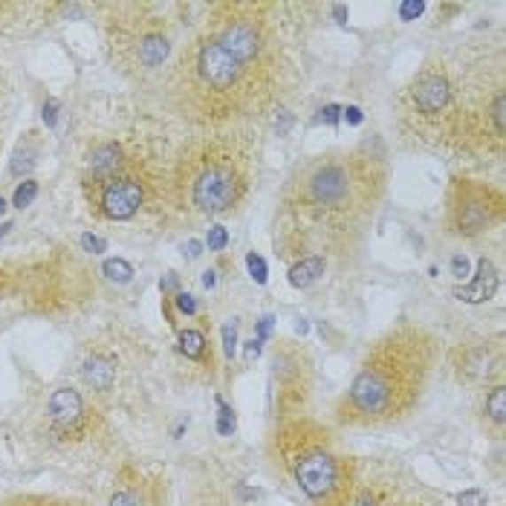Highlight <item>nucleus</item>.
Masks as SVG:
<instances>
[{"label": "nucleus", "instance_id": "nucleus-35", "mask_svg": "<svg viewBox=\"0 0 506 506\" xmlns=\"http://www.w3.org/2000/svg\"><path fill=\"white\" fill-rule=\"evenodd\" d=\"M322 113H324L327 122H336V119H339V107H327V110H322Z\"/></svg>", "mask_w": 506, "mask_h": 506}, {"label": "nucleus", "instance_id": "nucleus-4", "mask_svg": "<svg viewBox=\"0 0 506 506\" xmlns=\"http://www.w3.org/2000/svg\"><path fill=\"white\" fill-rule=\"evenodd\" d=\"M174 153L165 136L139 125L93 142L82 165V191L90 214L107 223L177 214L171 194Z\"/></svg>", "mask_w": 506, "mask_h": 506}, {"label": "nucleus", "instance_id": "nucleus-3", "mask_svg": "<svg viewBox=\"0 0 506 506\" xmlns=\"http://www.w3.org/2000/svg\"><path fill=\"white\" fill-rule=\"evenodd\" d=\"M402 136L455 157H501L506 136V87L501 61L478 67L432 55L400 96Z\"/></svg>", "mask_w": 506, "mask_h": 506}, {"label": "nucleus", "instance_id": "nucleus-19", "mask_svg": "<svg viewBox=\"0 0 506 506\" xmlns=\"http://www.w3.org/2000/svg\"><path fill=\"white\" fill-rule=\"evenodd\" d=\"M324 269H327V258H318V255L301 258V261H295L290 267V284L295 290H307V287H313L318 278H322Z\"/></svg>", "mask_w": 506, "mask_h": 506}, {"label": "nucleus", "instance_id": "nucleus-18", "mask_svg": "<svg viewBox=\"0 0 506 506\" xmlns=\"http://www.w3.org/2000/svg\"><path fill=\"white\" fill-rule=\"evenodd\" d=\"M478 278L469 284V287H463V290H457L455 295L460 301H469V304H480V301H489L492 295H494V290H498V272H494V267H492V261H487V258H480L478 261Z\"/></svg>", "mask_w": 506, "mask_h": 506}, {"label": "nucleus", "instance_id": "nucleus-10", "mask_svg": "<svg viewBox=\"0 0 506 506\" xmlns=\"http://www.w3.org/2000/svg\"><path fill=\"white\" fill-rule=\"evenodd\" d=\"M315 393L313 354L295 339H278L269 354V402L275 420H292L310 411Z\"/></svg>", "mask_w": 506, "mask_h": 506}, {"label": "nucleus", "instance_id": "nucleus-11", "mask_svg": "<svg viewBox=\"0 0 506 506\" xmlns=\"http://www.w3.org/2000/svg\"><path fill=\"white\" fill-rule=\"evenodd\" d=\"M503 191L489 183L455 177L446 194V229L455 237H478L503 220Z\"/></svg>", "mask_w": 506, "mask_h": 506}, {"label": "nucleus", "instance_id": "nucleus-6", "mask_svg": "<svg viewBox=\"0 0 506 506\" xmlns=\"http://www.w3.org/2000/svg\"><path fill=\"white\" fill-rule=\"evenodd\" d=\"M258 165L261 139L252 125L200 130L174 153V212L191 220L232 214L255 185Z\"/></svg>", "mask_w": 506, "mask_h": 506}, {"label": "nucleus", "instance_id": "nucleus-39", "mask_svg": "<svg viewBox=\"0 0 506 506\" xmlns=\"http://www.w3.org/2000/svg\"><path fill=\"white\" fill-rule=\"evenodd\" d=\"M200 506H229V503H226V501H220V498H206Z\"/></svg>", "mask_w": 506, "mask_h": 506}, {"label": "nucleus", "instance_id": "nucleus-33", "mask_svg": "<svg viewBox=\"0 0 506 506\" xmlns=\"http://www.w3.org/2000/svg\"><path fill=\"white\" fill-rule=\"evenodd\" d=\"M345 119H347L350 125H359V122H362V113H359V107H347V110H345Z\"/></svg>", "mask_w": 506, "mask_h": 506}, {"label": "nucleus", "instance_id": "nucleus-38", "mask_svg": "<svg viewBox=\"0 0 506 506\" xmlns=\"http://www.w3.org/2000/svg\"><path fill=\"white\" fill-rule=\"evenodd\" d=\"M333 15L339 18V24H345V18H347V9H345V6H336V9H333Z\"/></svg>", "mask_w": 506, "mask_h": 506}, {"label": "nucleus", "instance_id": "nucleus-34", "mask_svg": "<svg viewBox=\"0 0 506 506\" xmlns=\"http://www.w3.org/2000/svg\"><path fill=\"white\" fill-rule=\"evenodd\" d=\"M43 122H47V125H55V102L43 105Z\"/></svg>", "mask_w": 506, "mask_h": 506}, {"label": "nucleus", "instance_id": "nucleus-36", "mask_svg": "<svg viewBox=\"0 0 506 506\" xmlns=\"http://www.w3.org/2000/svg\"><path fill=\"white\" fill-rule=\"evenodd\" d=\"M200 249H203L200 240H191V244H189V255H191V258H197V255H200Z\"/></svg>", "mask_w": 506, "mask_h": 506}, {"label": "nucleus", "instance_id": "nucleus-22", "mask_svg": "<svg viewBox=\"0 0 506 506\" xmlns=\"http://www.w3.org/2000/svg\"><path fill=\"white\" fill-rule=\"evenodd\" d=\"M102 272L107 275L110 281H119V284H128L130 281V275H134V269H130V263H125L122 258H110V261H105V267H102Z\"/></svg>", "mask_w": 506, "mask_h": 506}, {"label": "nucleus", "instance_id": "nucleus-1", "mask_svg": "<svg viewBox=\"0 0 506 506\" xmlns=\"http://www.w3.org/2000/svg\"><path fill=\"white\" fill-rule=\"evenodd\" d=\"M284 6L263 0L212 4L168 75L174 110L197 130L255 125L292 82Z\"/></svg>", "mask_w": 506, "mask_h": 506}, {"label": "nucleus", "instance_id": "nucleus-9", "mask_svg": "<svg viewBox=\"0 0 506 506\" xmlns=\"http://www.w3.org/2000/svg\"><path fill=\"white\" fill-rule=\"evenodd\" d=\"M93 281L73 255L52 252L29 263H0V299L24 295L35 313L55 315L93 299Z\"/></svg>", "mask_w": 506, "mask_h": 506}, {"label": "nucleus", "instance_id": "nucleus-12", "mask_svg": "<svg viewBox=\"0 0 506 506\" xmlns=\"http://www.w3.org/2000/svg\"><path fill=\"white\" fill-rule=\"evenodd\" d=\"M350 506H432L423 489L385 463H359Z\"/></svg>", "mask_w": 506, "mask_h": 506}, {"label": "nucleus", "instance_id": "nucleus-30", "mask_svg": "<svg viewBox=\"0 0 506 506\" xmlns=\"http://www.w3.org/2000/svg\"><path fill=\"white\" fill-rule=\"evenodd\" d=\"M235 342H237L235 327H232V324H226V327H223V347H226V356H229V359L235 356Z\"/></svg>", "mask_w": 506, "mask_h": 506}, {"label": "nucleus", "instance_id": "nucleus-16", "mask_svg": "<svg viewBox=\"0 0 506 506\" xmlns=\"http://www.w3.org/2000/svg\"><path fill=\"white\" fill-rule=\"evenodd\" d=\"M107 506H165V480L125 466L116 475Z\"/></svg>", "mask_w": 506, "mask_h": 506}, {"label": "nucleus", "instance_id": "nucleus-37", "mask_svg": "<svg viewBox=\"0 0 506 506\" xmlns=\"http://www.w3.org/2000/svg\"><path fill=\"white\" fill-rule=\"evenodd\" d=\"M214 269L212 272H203V284H206V287H214V284H217V278H214Z\"/></svg>", "mask_w": 506, "mask_h": 506}, {"label": "nucleus", "instance_id": "nucleus-7", "mask_svg": "<svg viewBox=\"0 0 506 506\" xmlns=\"http://www.w3.org/2000/svg\"><path fill=\"white\" fill-rule=\"evenodd\" d=\"M267 455L313 506H350L359 460L347 455L342 440L310 414L275 420Z\"/></svg>", "mask_w": 506, "mask_h": 506}, {"label": "nucleus", "instance_id": "nucleus-32", "mask_svg": "<svg viewBox=\"0 0 506 506\" xmlns=\"http://www.w3.org/2000/svg\"><path fill=\"white\" fill-rule=\"evenodd\" d=\"M452 269H455V275L457 278H469V261H466V255H455V261H452Z\"/></svg>", "mask_w": 506, "mask_h": 506}, {"label": "nucleus", "instance_id": "nucleus-21", "mask_svg": "<svg viewBox=\"0 0 506 506\" xmlns=\"http://www.w3.org/2000/svg\"><path fill=\"white\" fill-rule=\"evenodd\" d=\"M0 506H87L84 501L61 498V494H12Z\"/></svg>", "mask_w": 506, "mask_h": 506}, {"label": "nucleus", "instance_id": "nucleus-24", "mask_svg": "<svg viewBox=\"0 0 506 506\" xmlns=\"http://www.w3.org/2000/svg\"><path fill=\"white\" fill-rule=\"evenodd\" d=\"M206 244H208V249H212V252H223L229 246V232H226L223 226H212V229H208V240H206Z\"/></svg>", "mask_w": 506, "mask_h": 506}, {"label": "nucleus", "instance_id": "nucleus-28", "mask_svg": "<svg viewBox=\"0 0 506 506\" xmlns=\"http://www.w3.org/2000/svg\"><path fill=\"white\" fill-rule=\"evenodd\" d=\"M177 307H180V313H185V315H194L197 313V301H194V295H189V292H180L177 295Z\"/></svg>", "mask_w": 506, "mask_h": 506}, {"label": "nucleus", "instance_id": "nucleus-17", "mask_svg": "<svg viewBox=\"0 0 506 506\" xmlns=\"http://www.w3.org/2000/svg\"><path fill=\"white\" fill-rule=\"evenodd\" d=\"M82 382L87 391H93L96 397H110L116 391L119 382V368H116V356L105 347H90V354L82 362Z\"/></svg>", "mask_w": 506, "mask_h": 506}, {"label": "nucleus", "instance_id": "nucleus-40", "mask_svg": "<svg viewBox=\"0 0 506 506\" xmlns=\"http://www.w3.org/2000/svg\"><path fill=\"white\" fill-rule=\"evenodd\" d=\"M4 208H6V203H4V197H0V214H4Z\"/></svg>", "mask_w": 506, "mask_h": 506}, {"label": "nucleus", "instance_id": "nucleus-25", "mask_svg": "<svg viewBox=\"0 0 506 506\" xmlns=\"http://www.w3.org/2000/svg\"><path fill=\"white\" fill-rule=\"evenodd\" d=\"M246 263H249L252 278H255L258 284L267 281V263H263V258H261V255H255V252H252V255L246 258Z\"/></svg>", "mask_w": 506, "mask_h": 506}, {"label": "nucleus", "instance_id": "nucleus-27", "mask_svg": "<svg viewBox=\"0 0 506 506\" xmlns=\"http://www.w3.org/2000/svg\"><path fill=\"white\" fill-rule=\"evenodd\" d=\"M423 9H425V4H414V0H411V4H402L400 6V18L402 20H414V18L423 15Z\"/></svg>", "mask_w": 506, "mask_h": 506}, {"label": "nucleus", "instance_id": "nucleus-5", "mask_svg": "<svg viewBox=\"0 0 506 506\" xmlns=\"http://www.w3.org/2000/svg\"><path fill=\"white\" fill-rule=\"evenodd\" d=\"M440 356L437 336L423 324L388 330L365 359L356 379L336 402L333 420L345 428H379L405 420L423 400Z\"/></svg>", "mask_w": 506, "mask_h": 506}, {"label": "nucleus", "instance_id": "nucleus-14", "mask_svg": "<svg viewBox=\"0 0 506 506\" xmlns=\"http://www.w3.org/2000/svg\"><path fill=\"white\" fill-rule=\"evenodd\" d=\"M501 336H494V342L489 339H471V342H460L448 354V370L455 373V379L460 385H478L489 382V377L501 379Z\"/></svg>", "mask_w": 506, "mask_h": 506}, {"label": "nucleus", "instance_id": "nucleus-13", "mask_svg": "<svg viewBox=\"0 0 506 506\" xmlns=\"http://www.w3.org/2000/svg\"><path fill=\"white\" fill-rule=\"evenodd\" d=\"M47 423L50 434L61 446H82L96 440L102 432V416L96 409L84 402V397L75 388H55L47 400Z\"/></svg>", "mask_w": 506, "mask_h": 506}, {"label": "nucleus", "instance_id": "nucleus-8", "mask_svg": "<svg viewBox=\"0 0 506 506\" xmlns=\"http://www.w3.org/2000/svg\"><path fill=\"white\" fill-rule=\"evenodd\" d=\"M174 6L160 4H107L105 12V41L110 61L128 79L153 75L174 50V20L168 18Z\"/></svg>", "mask_w": 506, "mask_h": 506}, {"label": "nucleus", "instance_id": "nucleus-29", "mask_svg": "<svg viewBox=\"0 0 506 506\" xmlns=\"http://www.w3.org/2000/svg\"><path fill=\"white\" fill-rule=\"evenodd\" d=\"M487 494L483 492H466V494H460V506H487Z\"/></svg>", "mask_w": 506, "mask_h": 506}, {"label": "nucleus", "instance_id": "nucleus-26", "mask_svg": "<svg viewBox=\"0 0 506 506\" xmlns=\"http://www.w3.org/2000/svg\"><path fill=\"white\" fill-rule=\"evenodd\" d=\"M82 246H84V252H93V255H102V252L107 249L105 240L96 237V235H82Z\"/></svg>", "mask_w": 506, "mask_h": 506}, {"label": "nucleus", "instance_id": "nucleus-2", "mask_svg": "<svg viewBox=\"0 0 506 506\" xmlns=\"http://www.w3.org/2000/svg\"><path fill=\"white\" fill-rule=\"evenodd\" d=\"M388 189V162L370 145L330 151L292 171L281 191L278 252L310 258L315 249H347Z\"/></svg>", "mask_w": 506, "mask_h": 506}, {"label": "nucleus", "instance_id": "nucleus-15", "mask_svg": "<svg viewBox=\"0 0 506 506\" xmlns=\"http://www.w3.org/2000/svg\"><path fill=\"white\" fill-rule=\"evenodd\" d=\"M177 359L189 365V377L212 382L217 377V356L212 345V327H185L177 333Z\"/></svg>", "mask_w": 506, "mask_h": 506}, {"label": "nucleus", "instance_id": "nucleus-23", "mask_svg": "<svg viewBox=\"0 0 506 506\" xmlns=\"http://www.w3.org/2000/svg\"><path fill=\"white\" fill-rule=\"evenodd\" d=\"M35 194H38V183L35 180H27V183H20L18 185V191H15V206L18 208H27L32 200H35Z\"/></svg>", "mask_w": 506, "mask_h": 506}, {"label": "nucleus", "instance_id": "nucleus-31", "mask_svg": "<svg viewBox=\"0 0 506 506\" xmlns=\"http://www.w3.org/2000/svg\"><path fill=\"white\" fill-rule=\"evenodd\" d=\"M235 428V416L226 405H220V434H229Z\"/></svg>", "mask_w": 506, "mask_h": 506}, {"label": "nucleus", "instance_id": "nucleus-20", "mask_svg": "<svg viewBox=\"0 0 506 506\" xmlns=\"http://www.w3.org/2000/svg\"><path fill=\"white\" fill-rule=\"evenodd\" d=\"M483 416L492 425V434L501 437L503 425H506V388L503 382H498L494 388L487 391V400H483Z\"/></svg>", "mask_w": 506, "mask_h": 506}]
</instances>
